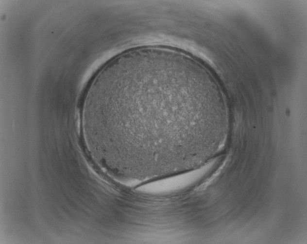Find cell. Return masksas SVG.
Here are the masks:
<instances>
[{
    "label": "cell",
    "mask_w": 307,
    "mask_h": 244,
    "mask_svg": "<svg viewBox=\"0 0 307 244\" xmlns=\"http://www.w3.org/2000/svg\"><path fill=\"white\" fill-rule=\"evenodd\" d=\"M229 124L211 74L188 54L159 46L109 61L89 86L81 113L83 137L101 163L140 181L201 166Z\"/></svg>",
    "instance_id": "cell-1"
}]
</instances>
